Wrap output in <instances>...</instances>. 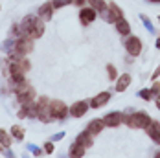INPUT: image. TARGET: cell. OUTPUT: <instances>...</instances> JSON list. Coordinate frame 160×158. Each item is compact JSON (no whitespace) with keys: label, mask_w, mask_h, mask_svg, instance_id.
<instances>
[{"label":"cell","mask_w":160,"mask_h":158,"mask_svg":"<svg viewBox=\"0 0 160 158\" xmlns=\"http://www.w3.org/2000/svg\"><path fill=\"white\" fill-rule=\"evenodd\" d=\"M142 20H144V24H145V26H147V28H149V30L153 32V26H151V22H149V18H147L145 15H142Z\"/></svg>","instance_id":"83f0119b"},{"label":"cell","mask_w":160,"mask_h":158,"mask_svg":"<svg viewBox=\"0 0 160 158\" xmlns=\"http://www.w3.org/2000/svg\"><path fill=\"white\" fill-rule=\"evenodd\" d=\"M158 22H160V15H158Z\"/></svg>","instance_id":"d590c367"},{"label":"cell","mask_w":160,"mask_h":158,"mask_svg":"<svg viewBox=\"0 0 160 158\" xmlns=\"http://www.w3.org/2000/svg\"><path fill=\"white\" fill-rule=\"evenodd\" d=\"M85 2H87V0H72V4H74V6H79V7L85 6Z\"/></svg>","instance_id":"f546056e"},{"label":"cell","mask_w":160,"mask_h":158,"mask_svg":"<svg viewBox=\"0 0 160 158\" xmlns=\"http://www.w3.org/2000/svg\"><path fill=\"white\" fill-rule=\"evenodd\" d=\"M111 101V92H99L90 99V107L92 109H101L103 105H107Z\"/></svg>","instance_id":"8fae6325"},{"label":"cell","mask_w":160,"mask_h":158,"mask_svg":"<svg viewBox=\"0 0 160 158\" xmlns=\"http://www.w3.org/2000/svg\"><path fill=\"white\" fill-rule=\"evenodd\" d=\"M11 140H13V136H11V132H8V131H4V129H0V143L8 149V147H11Z\"/></svg>","instance_id":"44dd1931"},{"label":"cell","mask_w":160,"mask_h":158,"mask_svg":"<svg viewBox=\"0 0 160 158\" xmlns=\"http://www.w3.org/2000/svg\"><path fill=\"white\" fill-rule=\"evenodd\" d=\"M123 46H125V52L131 57H138L142 53V48H144L140 37H136V35H127L125 41H123Z\"/></svg>","instance_id":"7a4b0ae2"},{"label":"cell","mask_w":160,"mask_h":158,"mask_svg":"<svg viewBox=\"0 0 160 158\" xmlns=\"http://www.w3.org/2000/svg\"><path fill=\"white\" fill-rule=\"evenodd\" d=\"M131 83H132V76H131V74H122V76L116 77L114 90H116V92H125L129 86H131Z\"/></svg>","instance_id":"9c48e42d"},{"label":"cell","mask_w":160,"mask_h":158,"mask_svg":"<svg viewBox=\"0 0 160 158\" xmlns=\"http://www.w3.org/2000/svg\"><path fill=\"white\" fill-rule=\"evenodd\" d=\"M103 129H105L103 118H96V120H92V121L88 123L87 132H88V134H92V136H96V134H101V132H103Z\"/></svg>","instance_id":"7c38bea8"},{"label":"cell","mask_w":160,"mask_h":158,"mask_svg":"<svg viewBox=\"0 0 160 158\" xmlns=\"http://www.w3.org/2000/svg\"><path fill=\"white\" fill-rule=\"evenodd\" d=\"M99 15L103 17L107 22L114 24L118 18H122V17H123V11H122V7H120V6H116L114 2H109V6H107V7H105Z\"/></svg>","instance_id":"277c9868"},{"label":"cell","mask_w":160,"mask_h":158,"mask_svg":"<svg viewBox=\"0 0 160 158\" xmlns=\"http://www.w3.org/2000/svg\"><path fill=\"white\" fill-rule=\"evenodd\" d=\"M151 116L147 114V112L144 111H127V112H122V123H125L127 127H131V129H144L151 123Z\"/></svg>","instance_id":"6da1fadb"},{"label":"cell","mask_w":160,"mask_h":158,"mask_svg":"<svg viewBox=\"0 0 160 158\" xmlns=\"http://www.w3.org/2000/svg\"><path fill=\"white\" fill-rule=\"evenodd\" d=\"M9 132H11V136L15 138L17 142H22V140H24V134H26V131H24L22 125H13Z\"/></svg>","instance_id":"ffe728a7"},{"label":"cell","mask_w":160,"mask_h":158,"mask_svg":"<svg viewBox=\"0 0 160 158\" xmlns=\"http://www.w3.org/2000/svg\"><path fill=\"white\" fill-rule=\"evenodd\" d=\"M37 120L41 121H52V114H50V99L48 97H39L37 99Z\"/></svg>","instance_id":"5b68a950"},{"label":"cell","mask_w":160,"mask_h":158,"mask_svg":"<svg viewBox=\"0 0 160 158\" xmlns=\"http://www.w3.org/2000/svg\"><path fill=\"white\" fill-rule=\"evenodd\" d=\"M155 156H157V158H160V151H158V153H157V155H155Z\"/></svg>","instance_id":"e575fe53"},{"label":"cell","mask_w":160,"mask_h":158,"mask_svg":"<svg viewBox=\"0 0 160 158\" xmlns=\"http://www.w3.org/2000/svg\"><path fill=\"white\" fill-rule=\"evenodd\" d=\"M44 153H46V155H52V153H53V142L44 143Z\"/></svg>","instance_id":"484cf974"},{"label":"cell","mask_w":160,"mask_h":158,"mask_svg":"<svg viewBox=\"0 0 160 158\" xmlns=\"http://www.w3.org/2000/svg\"><path fill=\"white\" fill-rule=\"evenodd\" d=\"M114 26H116V32L120 33V35H123V37H127V35H131V24H129L127 18H118L116 22H114Z\"/></svg>","instance_id":"5bb4252c"},{"label":"cell","mask_w":160,"mask_h":158,"mask_svg":"<svg viewBox=\"0 0 160 158\" xmlns=\"http://www.w3.org/2000/svg\"><path fill=\"white\" fill-rule=\"evenodd\" d=\"M158 77H160V66H157L155 72H153V76H151V79H158Z\"/></svg>","instance_id":"f1b7e54d"},{"label":"cell","mask_w":160,"mask_h":158,"mask_svg":"<svg viewBox=\"0 0 160 158\" xmlns=\"http://www.w3.org/2000/svg\"><path fill=\"white\" fill-rule=\"evenodd\" d=\"M96 17H98V11L94 9V7H83L79 11V22L83 24V26H88V24H92L94 20H96Z\"/></svg>","instance_id":"52a82bcc"},{"label":"cell","mask_w":160,"mask_h":158,"mask_svg":"<svg viewBox=\"0 0 160 158\" xmlns=\"http://www.w3.org/2000/svg\"><path fill=\"white\" fill-rule=\"evenodd\" d=\"M88 101H76L70 109H68V114L72 116V118H83L85 114H87V111H88Z\"/></svg>","instance_id":"ba28073f"},{"label":"cell","mask_w":160,"mask_h":158,"mask_svg":"<svg viewBox=\"0 0 160 158\" xmlns=\"http://www.w3.org/2000/svg\"><path fill=\"white\" fill-rule=\"evenodd\" d=\"M157 48H158V50H160V37H158V39H157Z\"/></svg>","instance_id":"d6a6232c"},{"label":"cell","mask_w":160,"mask_h":158,"mask_svg":"<svg viewBox=\"0 0 160 158\" xmlns=\"http://www.w3.org/2000/svg\"><path fill=\"white\" fill-rule=\"evenodd\" d=\"M68 4H72V0H52V6H53V9L64 7V6H68Z\"/></svg>","instance_id":"d4e9b609"},{"label":"cell","mask_w":160,"mask_h":158,"mask_svg":"<svg viewBox=\"0 0 160 158\" xmlns=\"http://www.w3.org/2000/svg\"><path fill=\"white\" fill-rule=\"evenodd\" d=\"M151 90H153V94H155V96L160 99V83H155V85L151 86Z\"/></svg>","instance_id":"4316f807"},{"label":"cell","mask_w":160,"mask_h":158,"mask_svg":"<svg viewBox=\"0 0 160 158\" xmlns=\"http://www.w3.org/2000/svg\"><path fill=\"white\" fill-rule=\"evenodd\" d=\"M37 20H39V18H37V17H32V15L24 17V20L20 22V30H22V33H24V35H28V33L33 30V26L37 24Z\"/></svg>","instance_id":"2e32d148"},{"label":"cell","mask_w":160,"mask_h":158,"mask_svg":"<svg viewBox=\"0 0 160 158\" xmlns=\"http://www.w3.org/2000/svg\"><path fill=\"white\" fill-rule=\"evenodd\" d=\"M140 97L145 99V101H149V99H153V97H155V94H153V90H151V88H144V90H140Z\"/></svg>","instance_id":"cb8c5ba5"},{"label":"cell","mask_w":160,"mask_h":158,"mask_svg":"<svg viewBox=\"0 0 160 158\" xmlns=\"http://www.w3.org/2000/svg\"><path fill=\"white\" fill-rule=\"evenodd\" d=\"M68 155L72 158H81L85 156V147L83 145H79L78 142H74L72 145H70V151H68Z\"/></svg>","instance_id":"d6986e66"},{"label":"cell","mask_w":160,"mask_h":158,"mask_svg":"<svg viewBox=\"0 0 160 158\" xmlns=\"http://www.w3.org/2000/svg\"><path fill=\"white\" fill-rule=\"evenodd\" d=\"M157 109H158V111H160V99H158V101H157Z\"/></svg>","instance_id":"836d02e7"},{"label":"cell","mask_w":160,"mask_h":158,"mask_svg":"<svg viewBox=\"0 0 160 158\" xmlns=\"http://www.w3.org/2000/svg\"><path fill=\"white\" fill-rule=\"evenodd\" d=\"M87 2H88V6H90V7H94V9H96L98 13H101V11L107 7V4H105L103 0H87Z\"/></svg>","instance_id":"7402d4cb"},{"label":"cell","mask_w":160,"mask_h":158,"mask_svg":"<svg viewBox=\"0 0 160 158\" xmlns=\"http://www.w3.org/2000/svg\"><path fill=\"white\" fill-rule=\"evenodd\" d=\"M76 142L79 143V145H83L85 149H88V147H92V143H94V140H92V134H88V132L85 131V132H79V134H78Z\"/></svg>","instance_id":"e0dca14e"},{"label":"cell","mask_w":160,"mask_h":158,"mask_svg":"<svg viewBox=\"0 0 160 158\" xmlns=\"http://www.w3.org/2000/svg\"><path fill=\"white\" fill-rule=\"evenodd\" d=\"M103 123H105V127H112V129L122 125V112H109L103 118Z\"/></svg>","instance_id":"4fadbf2b"},{"label":"cell","mask_w":160,"mask_h":158,"mask_svg":"<svg viewBox=\"0 0 160 158\" xmlns=\"http://www.w3.org/2000/svg\"><path fill=\"white\" fill-rule=\"evenodd\" d=\"M107 74H109V79H111V81H116V77H118V70H116L114 64H107Z\"/></svg>","instance_id":"603a6c76"},{"label":"cell","mask_w":160,"mask_h":158,"mask_svg":"<svg viewBox=\"0 0 160 158\" xmlns=\"http://www.w3.org/2000/svg\"><path fill=\"white\" fill-rule=\"evenodd\" d=\"M50 114H52L53 120H64L68 116V107L64 105L63 101L53 99V101H50Z\"/></svg>","instance_id":"8992f818"},{"label":"cell","mask_w":160,"mask_h":158,"mask_svg":"<svg viewBox=\"0 0 160 158\" xmlns=\"http://www.w3.org/2000/svg\"><path fill=\"white\" fill-rule=\"evenodd\" d=\"M33 50V39H30L28 35H22L15 41V48H13V53H18V55H28L32 53Z\"/></svg>","instance_id":"3957f363"},{"label":"cell","mask_w":160,"mask_h":158,"mask_svg":"<svg viewBox=\"0 0 160 158\" xmlns=\"http://www.w3.org/2000/svg\"><path fill=\"white\" fill-rule=\"evenodd\" d=\"M61 138H64V132H59V134L53 136V140H61Z\"/></svg>","instance_id":"4dcf8cb0"},{"label":"cell","mask_w":160,"mask_h":158,"mask_svg":"<svg viewBox=\"0 0 160 158\" xmlns=\"http://www.w3.org/2000/svg\"><path fill=\"white\" fill-rule=\"evenodd\" d=\"M42 33H44V20H41V18H39V20H37V24L33 26V30H32L30 33H28V37L35 41V39L42 37Z\"/></svg>","instance_id":"ac0fdd59"},{"label":"cell","mask_w":160,"mask_h":158,"mask_svg":"<svg viewBox=\"0 0 160 158\" xmlns=\"http://www.w3.org/2000/svg\"><path fill=\"white\" fill-rule=\"evenodd\" d=\"M147 2H153V4H160V0H147Z\"/></svg>","instance_id":"1f68e13d"},{"label":"cell","mask_w":160,"mask_h":158,"mask_svg":"<svg viewBox=\"0 0 160 158\" xmlns=\"http://www.w3.org/2000/svg\"><path fill=\"white\" fill-rule=\"evenodd\" d=\"M145 132L149 134V138H151L153 142L160 145V121H157V120H151V123L145 127Z\"/></svg>","instance_id":"30bf717a"},{"label":"cell","mask_w":160,"mask_h":158,"mask_svg":"<svg viewBox=\"0 0 160 158\" xmlns=\"http://www.w3.org/2000/svg\"><path fill=\"white\" fill-rule=\"evenodd\" d=\"M53 15V6H52V2H44L41 7H39V18L41 20H44V22H48L50 18Z\"/></svg>","instance_id":"9a60e30c"}]
</instances>
